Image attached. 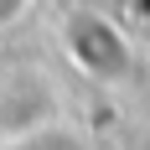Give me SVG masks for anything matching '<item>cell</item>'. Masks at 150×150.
<instances>
[{"mask_svg":"<svg viewBox=\"0 0 150 150\" xmlns=\"http://www.w3.org/2000/svg\"><path fill=\"white\" fill-rule=\"evenodd\" d=\"M62 52L83 78H124L129 67V36L109 16L93 11H78L73 21H62Z\"/></svg>","mask_w":150,"mask_h":150,"instance_id":"1","label":"cell"},{"mask_svg":"<svg viewBox=\"0 0 150 150\" xmlns=\"http://www.w3.org/2000/svg\"><path fill=\"white\" fill-rule=\"evenodd\" d=\"M145 98H150V78H145Z\"/></svg>","mask_w":150,"mask_h":150,"instance_id":"2","label":"cell"}]
</instances>
